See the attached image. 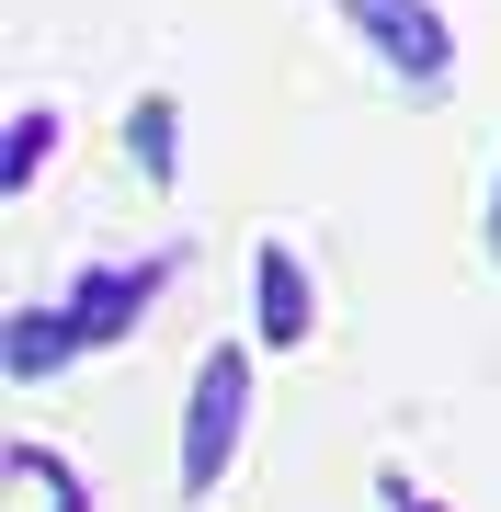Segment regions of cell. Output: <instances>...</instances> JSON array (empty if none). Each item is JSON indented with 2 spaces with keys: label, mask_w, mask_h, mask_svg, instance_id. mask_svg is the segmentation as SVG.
I'll use <instances>...</instances> for the list:
<instances>
[]
</instances>
